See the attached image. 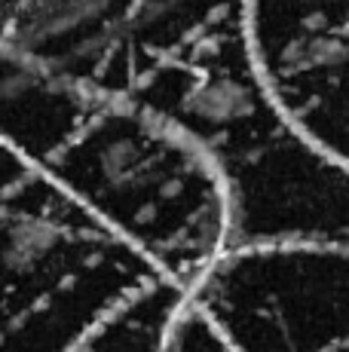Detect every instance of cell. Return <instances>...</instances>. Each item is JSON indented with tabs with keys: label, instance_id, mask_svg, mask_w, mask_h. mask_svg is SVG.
<instances>
[{
	"label": "cell",
	"instance_id": "6da1fadb",
	"mask_svg": "<svg viewBox=\"0 0 349 352\" xmlns=\"http://www.w3.org/2000/svg\"><path fill=\"white\" fill-rule=\"evenodd\" d=\"M196 300L233 352H349V239L233 248Z\"/></svg>",
	"mask_w": 349,
	"mask_h": 352
},
{
	"label": "cell",
	"instance_id": "7a4b0ae2",
	"mask_svg": "<svg viewBox=\"0 0 349 352\" xmlns=\"http://www.w3.org/2000/svg\"><path fill=\"white\" fill-rule=\"evenodd\" d=\"M245 50L276 123L349 181V0H245Z\"/></svg>",
	"mask_w": 349,
	"mask_h": 352
}]
</instances>
